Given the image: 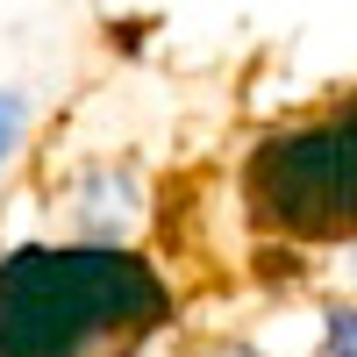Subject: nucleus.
<instances>
[{
	"label": "nucleus",
	"instance_id": "f257e3e1",
	"mask_svg": "<svg viewBox=\"0 0 357 357\" xmlns=\"http://www.w3.org/2000/svg\"><path fill=\"white\" fill-rule=\"evenodd\" d=\"M172 314L165 272L122 243H22L0 257V357H136Z\"/></svg>",
	"mask_w": 357,
	"mask_h": 357
},
{
	"label": "nucleus",
	"instance_id": "f03ea898",
	"mask_svg": "<svg viewBox=\"0 0 357 357\" xmlns=\"http://www.w3.org/2000/svg\"><path fill=\"white\" fill-rule=\"evenodd\" d=\"M243 222L279 243H357V86L321 100L250 143L243 172Z\"/></svg>",
	"mask_w": 357,
	"mask_h": 357
},
{
	"label": "nucleus",
	"instance_id": "7ed1b4c3",
	"mask_svg": "<svg viewBox=\"0 0 357 357\" xmlns=\"http://www.w3.org/2000/svg\"><path fill=\"white\" fill-rule=\"evenodd\" d=\"M136 215H143V200H136V172L129 165H93L72 186V229H79V243H114V236H129Z\"/></svg>",
	"mask_w": 357,
	"mask_h": 357
},
{
	"label": "nucleus",
	"instance_id": "20e7f679",
	"mask_svg": "<svg viewBox=\"0 0 357 357\" xmlns=\"http://www.w3.org/2000/svg\"><path fill=\"white\" fill-rule=\"evenodd\" d=\"M321 357H357V301L321 307Z\"/></svg>",
	"mask_w": 357,
	"mask_h": 357
},
{
	"label": "nucleus",
	"instance_id": "39448f33",
	"mask_svg": "<svg viewBox=\"0 0 357 357\" xmlns=\"http://www.w3.org/2000/svg\"><path fill=\"white\" fill-rule=\"evenodd\" d=\"M22 129H29V100L22 93H0V165L22 151Z\"/></svg>",
	"mask_w": 357,
	"mask_h": 357
},
{
	"label": "nucleus",
	"instance_id": "423d86ee",
	"mask_svg": "<svg viewBox=\"0 0 357 357\" xmlns=\"http://www.w3.org/2000/svg\"><path fill=\"white\" fill-rule=\"evenodd\" d=\"M200 357H243V350H200Z\"/></svg>",
	"mask_w": 357,
	"mask_h": 357
}]
</instances>
